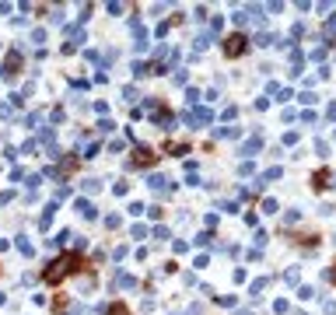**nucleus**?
Here are the masks:
<instances>
[{
  "label": "nucleus",
  "instance_id": "f257e3e1",
  "mask_svg": "<svg viewBox=\"0 0 336 315\" xmlns=\"http://www.w3.org/2000/svg\"><path fill=\"white\" fill-rule=\"evenodd\" d=\"M77 266H81V256H77V252H70V256H60V259H53V263H49V270L42 273V280H46V284H60L63 277L74 273Z\"/></svg>",
  "mask_w": 336,
  "mask_h": 315
},
{
  "label": "nucleus",
  "instance_id": "f03ea898",
  "mask_svg": "<svg viewBox=\"0 0 336 315\" xmlns=\"http://www.w3.org/2000/svg\"><path fill=\"white\" fill-rule=\"evenodd\" d=\"M245 49H249V39H245L242 32H235V35L224 39V53H228V56H242Z\"/></svg>",
  "mask_w": 336,
  "mask_h": 315
},
{
  "label": "nucleus",
  "instance_id": "7ed1b4c3",
  "mask_svg": "<svg viewBox=\"0 0 336 315\" xmlns=\"http://www.w3.org/2000/svg\"><path fill=\"white\" fill-rule=\"evenodd\" d=\"M137 161H140V165H151V161H154V154H151L147 147H140V151H137Z\"/></svg>",
  "mask_w": 336,
  "mask_h": 315
},
{
  "label": "nucleus",
  "instance_id": "20e7f679",
  "mask_svg": "<svg viewBox=\"0 0 336 315\" xmlns=\"http://www.w3.org/2000/svg\"><path fill=\"white\" fill-rule=\"evenodd\" d=\"M109 315H126V308H123V305H112V308H109Z\"/></svg>",
  "mask_w": 336,
  "mask_h": 315
}]
</instances>
